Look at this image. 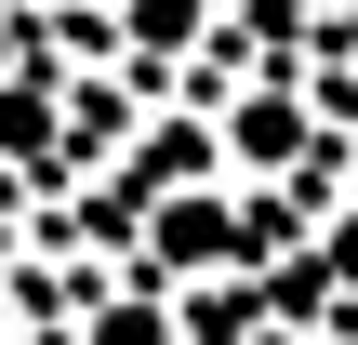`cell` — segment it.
Returning <instances> with one entry per match:
<instances>
[{"mask_svg":"<svg viewBox=\"0 0 358 345\" xmlns=\"http://www.w3.org/2000/svg\"><path fill=\"white\" fill-rule=\"evenodd\" d=\"M332 266H345V279H358V213H345V226H332Z\"/></svg>","mask_w":358,"mask_h":345,"instance_id":"cell-2","label":"cell"},{"mask_svg":"<svg viewBox=\"0 0 358 345\" xmlns=\"http://www.w3.org/2000/svg\"><path fill=\"white\" fill-rule=\"evenodd\" d=\"M226 345H306V332H266V319H252V332H226Z\"/></svg>","mask_w":358,"mask_h":345,"instance_id":"cell-3","label":"cell"},{"mask_svg":"<svg viewBox=\"0 0 358 345\" xmlns=\"http://www.w3.org/2000/svg\"><path fill=\"white\" fill-rule=\"evenodd\" d=\"M292 146H306V106H292V93H266V106H226V160H239V173H279Z\"/></svg>","mask_w":358,"mask_h":345,"instance_id":"cell-1","label":"cell"}]
</instances>
